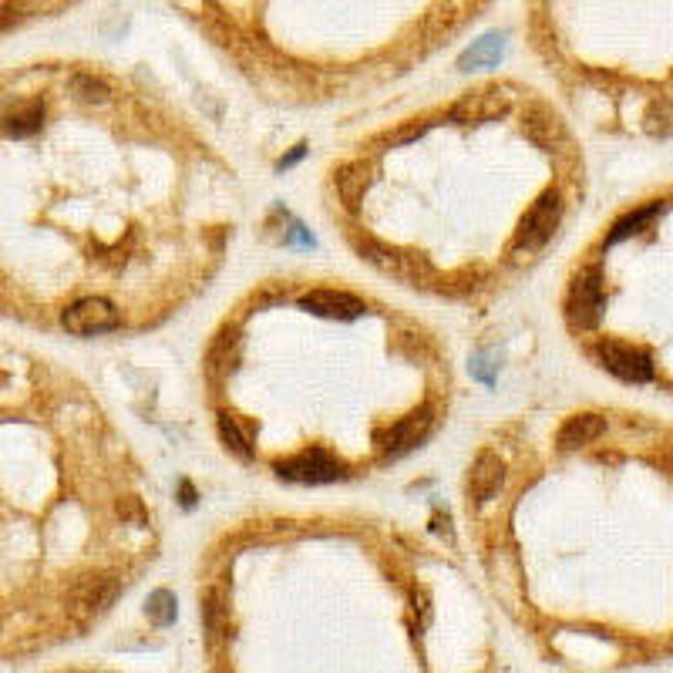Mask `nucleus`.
<instances>
[{"label":"nucleus","mask_w":673,"mask_h":673,"mask_svg":"<svg viewBox=\"0 0 673 673\" xmlns=\"http://www.w3.org/2000/svg\"><path fill=\"white\" fill-rule=\"evenodd\" d=\"M61 324L68 334L88 337V334H105V330H115L118 324H122V317H118V310L108 300L88 297V300L71 303V307L61 313Z\"/></svg>","instance_id":"7ed1b4c3"},{"label":"nucleus","mask_w":673,"mask_h":673,"mask_svg":"<svg viewBox=\"0 0 673 673\" xmlns=\"http://www.w3.org/2000/svg\"><path fill=\"white\" fill-rule=\"evenodd\" d=\"M149 616L155 623H169L172 616H175V610H172V596L169 593H155L152 599H149Z\"/></svg>","instance_id":"9d476101"},{"label":"nucleus","mask_w":673,"mask_h":673,"mask_svg":"<svg viewBox=\"0 0 673 673\" xmlns=\"http://www.w3.org/2000/svg\"><path fill=\"white\" fill-rule=\"evenodd\" d=\"M502 485V462L495 451H482L468 472V502H488Z\"/></svg>","instance_id":"423d86ee"},{"label":"nucleus","mask_w":673,"mask_h":673,"mask_svg":"<svg viewBox=\"0 0 673 673\" xmlns=\"http://www.w3.org/2000/svg\"><path fill=\"white\" fill-rule=\"evenodd\" d=\"M71 95L85 101V105H105L112 98V88H108L105 78L91 75V71H78V75H71Z\"/></svg>","instance_id":"6e6552de"},{"label":"nucleus","mask_w":673,"mask_h":673,"mask_svg":"<svg viewBox=\"0 0 673 673\" xmlns=\"http://www.w3.org/2000/svg\"><path fill=\"white\" fill-rule=\"evenodd\" d=\"M303 307L320 313V317L354 320L364 313V300L354 297V293H347V290H310L307 297H303Z\"/></svg>","instance_id":"39448f33"},{"label":"nucleus","mask_w":673,"mask_h":673,"mask_svg":"<svg viewBox=\"0 0 673 673\" xmlns=\"http://www.w3.org/2000/svg\"><path fill=\"white\" fill-rule=\"evenodd\" d=\"M559 219H562V196L552 189L529 212H525V219L519 226V239H515V250L519 253H539L542 246L552 239V233H556Z\"/></svg>","instance_id":"f257e3e1"},{"label":"nucleus","mask_w":673,"mask_h":673,"mask_svg":"<svg viewBox=\"0 0 673 673\" xmlns=\"http://www.w3.org/2000/svg\"><path fill=\"white\" fill-rule=\"evenodd\" d=\"M41 118H44L41 105H24L21 112H14L11 118H7L4 128H7V135L27 138V135H34V132H38V128H41Z\"/></svg>","instance_id":"1a4fd4ad"},{"label":"nucleus","mask_w":673,"mask_h":673,"mask_svg":"<svg viewBox=\"0 0 673 673\" xmlns=\"http://www.w3.org/2000/svg\"><path fill=\"white\" fill-rule=\"evenodd\" d=\"M599 361L610 374H616L626 384H647L653 381V361L643 350H636L630 344H620V340H603L596 347Z\"/></svg>","instance_id":"20e7f679"},{"label":"nucleus","mask_w":673,"mask_h":673,"mask_svg":"<svg viewBox=\"0 0 673 673\" xmlns=\"http://www.w3.org/2000/svg\"><path fill=\"white\" fill-rule=\"evenodd\" d=\"M599 313H603V276L596 266H589L573 280L566 297V317L573 330H593Z\"/></svg>","instance_id":"f03ea898"},{"label":"nucleus","mask_w":673,"mask_h":673,"mask_svg":"<svg viewBox=\"0 0 673 673\" xmlns=\"http://www.w3.org/2000/svg\"><path fill=\"white\" fill-rule=\"evenodd\" d=\"M606 435V418H599V414H573L566 424L559 428L556 435V445L562 451H576V448H586L593 445L596 438Z\"/></svg>","instance_id":"0eeeda50"}]
</instances>
